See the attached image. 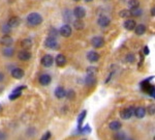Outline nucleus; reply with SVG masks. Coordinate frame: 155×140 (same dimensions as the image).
<instances>
[{
    "mask_svg": "<svg viewBox=\"0 0 155 140\" xmlns=\"http://www.w3.org/2000/svg\"><path fill=\"white\" fill-rule=\"evenodd\" d=\"M27 22L31 26H37V25L42 23V17L37 12H31L27 17Z\"/></svg>",
    "mask_w": 155,
    "mask_h": 140,
    "instance_id": "1",
    "label": "nucleus"
},
{
    "mask_svg": "<svg viewBox=\"0 0 155 140\" xmlns=\"http://www.w3.org/2000/svg\"><path fill=\"white\" fill-rule=\"evenodd\" d=\"M134 107H127V108L123 109L121 112H120V116H121L122 119H127L131 118L134 116Z\"/></svg>",
    "mask_w": 155,
    "mask_h": 140,
    "instance_id": "2",
    "label": "nucleus"
},
{
    "mask_svg": "<svg viewBox=\"0 0 155 140\" xmlns=\"http://www.w3.org/2000/svg\"><path fill=\"white\" fill-rule=\"evenodd\" d=\"M45 46L49 49H57L58 48V43H57V39L55 37L49 36L45 41Z\"/></svg>",
    "mask_w": 155,
    "mask_h": 140,
    "instance_id": "3",
    "label": "nucleus"
},
{
    "mask_svg": "<svg viewBox=\"0 0 155 140\" xmlns=\"http://www.w3.org/2000/svg\"><path fill=\"white\" fill-rule=\"evenodd\" d=\"M54 63V58L51 56L50 54H46L45 56H42L41 58V64L46 67H52Z\"/></svg>",
    "mask_w": 155,
    "mask_h": 140,
    "instance_id": "4",
    "label": "nucleus"
},
{
    "mask_svg": "<svg viewBox=\"0 0 155 140\" xmlns=\"http://www.w3.org/2000/svg\"><path fill=\"white\" fill-rule=\"evenodd\" d=\"M24 88H26V86H19V87H17L15 90H12V92L11 94H9V97H8V99L11 100V101H12V100H16V99H18V97H21V94H22V90H23Z\"/></svg>",
    "mask_w": 155,
    "mask_h": 140,
    "instance_id": "5",
    "label": "nucleus"
},
{
    "mask_svg": "<svg viewBox=\"0 0 155 140\" xmlns=\"http://www.w3.org/2000/svg\"><path fill=\"white\" fill-rule=\"evenodd\" d=\"M38 82L41 84L42 86H47L52 82V78H51V76H50L49 74H42V75L39 76Z\"/></svg>",
    "mask_w": 155,
    "mask_h": 140,
    "instance_id": "6",
    "label": "nucleus"
},
{
    "mask_svg": "<svg viewBox=\"0 0 155 140\" xmlns=\"http://www.w3.org/2000/svg\"><path fill=\"white\" fill-rule=\"evenodd\" d=\"M91 44H92V46L96 49L101 48V47L104 45V39H102L101 36H95L91 39Z\"/></svg>",
    "mask_w": 155,
    "mask_h": 140,
    "instance_id": "7",
    "label": "nucleus"
},
{
    "mask_svg": "<svg viewBox=\"0 0 155 140\" xmlns=\"http://www.w3.org/2000/svg\"><path fill=\"white\" fill-rule=\"evenodd\" d=\"M59 33L61 34L62 36L64 37H68L71 36V27L69 26V25H63V26H61V28H60L59 30Z\"/></svg>",
    "mask_w": 155,
    "mask_h": 140,
    "instance_id": "8",
    "label": "nucleus"
},
{
    "mask_svg": "<svg viewBox=\"0 0 155 140\" xmlns=\"http://www.w3.org/2000/svg\"><path fill=\"white\" fill-rule=\"evenodd\" d=\"M74 16L78 19H83L86 16V11H85L84 7L82 6H78L74 9Z\"/></svg>",
    "mask_w": 155,
    "mask_h": 140,
    "instance_id": "9",
    "label": "nucleus"
},
{
    "mask_svg": "<svg viewBox=\"0 0 155 140\" xmlns=\"http://www.w3.org/2000/svg\"><path fill=\"white\" fill-rule=\"evenodd\" d=\"M12 43H14V39H12V37L7 36V34L3 36L1 39H0V44H1L2 46H4V47H11V45Z\"/></svg>",
    "mask_w": 155,
    "mask_h": 140,
    "instance_id": "10",
    "label": "nucleus"
},
{
    "mask_svg": "<svg viewBox=\"0 0 155 140\" xmlns=\"http://www.w3.org/2000/svg\"><path fill=\"white\" fill-rule=\"evenodd\" d=\"M18 58L20 60H23V61H27L31 58V53L27 50H22L18 53Z\"/></svg>",
    "mask_w": 155,
    "mask_h": 140,
    "instance_id": "11",
    "label": "nucleus"
},
{
    "mask_svg": "<svg viewBox=\"0 0 155 140\" xmlns=\"http://www.w3.org/2000/svg\"><path fill=\"white\" fill-rule=\"evenodd\" d=\"M146 113H147V110L144 107H137V108H134V115L137 117V118H143L146 115Z\"/></svg>",
    "mask_w": 155,
    "mask_h": 140,
    "instance_id": "12",
    "label": "nucleus"
},
{
    "mask_svg": "<svg viewBox=\"0 0 155 140\" xmlns=\"http://www.w3.org/2000/svg\"><path fill=\"white\" fill-rule=\"evenodd\" d=\"M24 71L20 67H15L14 70L12 71V76L14 77L15 79H22L24 77Z\"/></svg>",
    "mask_w": 155,
    "mask_h": 140,
    "instance_id": "13",
    "label": "nucleus"
},
{
    "mask_svg": "<svg viewBox=\"0 0 155 140\" xmlns=\"http://www.w3.org/2000/svg\"><path fill=\"white\" fill-rule=\"evenodd\" d=\"M99 58H101V56H99V54L95 51H90L88 52V54H87V59H88L90 62H96L99 60Z\"/></svg>",
    "mask_w": 155,
    "mask_h": 140,
    "instance_id": "14",
    "label": "nucleus"
},
{
    "mask_svg": "<svg viewBox=\"0 0 155 140\" xmlns=\"http://www.w3.org/2000/svg\"><path fill=\"white\" fill-rule=\"evenodd\" d=\"M55 62L58 67H64L66 64V57L63 54H58L55 58Z\"/></svg>",
    "mask_w": 155,
    "mask_h": 140,
    "instance_id": "15",
    "label": "nucleus"
},
{
    "mask_svg": "<svg viewBox=\"0 0 155 140\" xmlns=\"http://www.w3.org/2000/svg\"><path fill=\"white\" fill-rule=\"evenodd\" d=\"M97 22H98L99 26L107 27V26H109L110 23H111V20H110L109 17H107V16H101V17H99V19Z\"/></svg>",
    "mask_w": 155,
    "mask_h": 140,
    "instance_id": "16",
    "label": "nucleus"
},
{
    "mask_svg": "<svg viewBox=\"0 0 155 140\" xmlns=\"http://www.w3.org/2000/svg\"><path fill=\"white\" fill-rule=\"evenodd\" d=\"M109 128L112 131H119L122 128V124L118 121H113L109 124Z\"/></svg>",
    "mask_w": 155,
    "mask_h": 140,
    "instance_id": "17",
    "label": "nucleus"
},
{
    "mask_svg": "<svg viewBox=\"0 0 155 140\" xmlns=\"http://www.w3.org/2000/svg\"><path fill=\"white\" fill-rule=\"evenodd\" d=\"M66 94V91L63 87L61 86H58L56 89H55V96H56L57 99H63Z\"/></svg>",
    "mask_w": 155,
    "mask_h": 140,
    "instance_id": "18",
    "label": "nucleus"
},
{
    "mask_svg": "<svg viewBox=\"0 0 155 140\" xmlns=\"http://www.w3.org/2000/svg\"><path fill=\"white\" fill-rule=\"evenodd\" d=\"M136 25L137 24L134 20L127 19V20H125V22H124V28H125L126 30H134V27H136Z\"/></svg>",
    "mask_w": 155,
    "mask_h": 140,
    "instance_id": "19",
    "label": "nucleus"
},
{
    "mask_svg": "<svg viewBox=\"0 0 155 140\" xmlns=\"http://www.w3.org/2000/svg\"><path fill=\"white\" fill-rule=\"evenodd\" d=\"M96 83V78L93 75H87L86 78H85V84L87 86H93Z\"/></svg>",
    "mask_w": 155,
    "mask_h": 140,
    "instance_id": "20",
    "label": "nucleus"
},
{
    "mask_svg": "<svg viewBox=\"0 0 155 140\" xmlns=\"http://www.w3.org/2000/svg\"><path fill=\"white\" fill-rule=\"evenodd\" d=\"M145 31H146V26L143 24L136 25V27H134V32H136L137 36H143Z\"/></svg>",
    "mask_w": 155,
    "mask_h": 140,
    "instance_id": "21",
    "label": "nucleus"
},
{
    "mask_svg": "<svg viewBox=\"0 0 155 140\" xmlns=\"http://www.w3.org/2000/svg\"><path fill=\"white\" fill-rule=\"evenodd\" d=\"M86 114H87L86 110L82 111L81 113L79 114V117H78V126H79V130L82 128V125H83V121H84L85 117H86Z\"/></svg>",
    "mask_w": 155,
    "mask_h": 140,
    "instance_id": "22",
    "label": "nucleus"
},
{
    "mask_svg": "<svg viewBox=\"0 0 155 140\" xmlns=\"http://www.w3.org/2000/svg\"><path fill=\"white\" fill-rule=\"evenodd\" d=\"M20 23V21H19V19L17 18V17H12V18H11L8 20V22H7V25H8L9 27H17L19 25Z\"/></svg>",
    "mask_w": 155,
    "mask_h": 140,
    "instance_id": "23",
    "label": "nucleus"
},
{
    "mask_svg": "<svg viewBox=\"0 0 155 140\" xmlns=\"http://www.w3.org/2000/svg\"><path fill=\"white\" fill-rule=\"evenodd\" d=\"M74 28H76L77 30H82V29H84L85 24H84V22L82 21L81 19H78V20H76V21L74 22Z\"/></svg>",
    "mask_w": 155,
    "mask_h": 140,
    "instance_id": "24",
    "label": "nucleus"
},
{
    "mask_svg": "<svg viewBox=\"0 0 155 140\" xmlns=\"http://www.w3.org/2000/svg\"><path fill=\"white\" fill-rule=\"evenodd\" d=\"M2 53H3V55L5 57H12V55H14V53H15V50L12 48H11V47H6V48L3 49Z\"/></svg>",
    "mask_w": 155,
    "mask_h": 140,
    "instance_id": "25",
    "label": "nucleus"
},
{
    "mask_svg": "<svg viewBox=\"0 0 155 140\" xmlns=\"http://www.w3.org/2000/svg\"><path fill=\"white\" fill-rule=\"evenodd\" d=\"M22 47L24 48V50H27V49H29V48H31V46H32V41L30 39H25L22 41Z\"/></svg>",
    "mask_w": 155,
    "mask_h": 140,
    "instance_id": "26",
    "label": "nucleus"
},
{
    "mask_svg": "<svg viewBox=\"0 0 155 140\" xmlns=\"http://www.w3.org/2000/svg\"><path fill=\"white\" fill-rule=\"evenodd\" d=\"M129 12H130V16L131 17H140V16H142V14H143V11H142L140 7H137V9H132Z\"/></svg>",
    "mask_w": 155,
    "mask_h": 140,
    "instance_id": "27",
    "label": "nucleus"
},
{
    "mask_svg": "<svg viewBox=\"0 0 155 140\" xmlns=\"http://www.w3.org/2000/svg\"><path fill=\"white\" fill-rule=\"evenodd\" d=\"M126 135L122 131H117V133L114 135V140H125Z\"/></svg>",
    "mask_w": 155,
    "mask_h": 140,
    "instance_id": "28",
    "label": "nucleus"
},
{
    "mask_svg": "<svg viewBox=\"0 0 155 140\" xmlns=\"http://www.w3.org/2000/svg\"><path fill=\"white\" fill-rule=\"evenodd\" d=\"M128 6L129 9H137V7H140V2L139 0H129L128 1Z\"/></svg>",
    "mask_w": 155,
    "mask_h": 140,
    "instance_id": "29",
    "label": "nucleus"
},
{
    "mask_svg": "<svg viewBox=\"0 0 155 140\" xmlns=\"http://www.w3.org/2000/svg\"><path fill=\"white\" fill-rule=\"evenodd\" d=\"M120 17H121V18H128V17H131L130 12H129L128 9H124V11L120 12Z\"/></svg>",
    "mask_w": 155,
    "mask_h": 140,
    "instance_id": "30",
    "label": "nucleus"
},
{
    "mask_svg": "<svg viewBox=\"0 0 155 140\" xmlns=\"http://www.w3.org/2000/svg\"><path fill=\"white\" fill-rule=\"evenodd\" d=\"M97 73V69L94 67H89L88 69H87V75H95Z\"/></svg>",
    "mask_w": 155,
    "mask_h": 140,
    "instance_id": "31",
    "label": "nucleus"
},
{
    "mask_svg": "<svg viewBox=\"0 0 155 140\" xmlns=\"http://www.w3.org/2000/svg\"><path fill=\"white\" fill-rule=\"evenodd\" d=\"M134 59H136V57H134V54H127L126 55V61L127 62H134Z\"/></svg>",
    "mask_w": 155,
    "mask_h": 140,
    "instance_id": "32",
    "label": "nucleus"
},
{
    "mask_svg": "<svg viewBox=\"0 0 155 140\" xmlns=\"http://www.w3.org/2000/svg\"><path fill=\"white\" fill-rule=\"evenodd\" d=\"M49 34H50V36H51V37H55V39H56V36H58V32H57V30L55 28H51Z\"/></svg>",
    "mask_w": 155,
    "mask_h": 140,
    "instance_id": "33",
    "label": "nucleus"
},
{
    "mask_svg": "<svg viewBox=\"0 0 155 140\" xmlns=\"http://www.w3.org/2000/svg\"><path fill=\"white\" fill-rule=\"evenodd\" d=\"M65 97H68L69 100H71V99L72 100L74 97H76V94H74V90H69V91H67V92H66Z\"/></svg>",
    "mask_w": 155,
    "mask_h": 140,
    "instance_id": "34",
    "label": "nucleus"
},
{
    "mask_svg": "<svg viewBox=\"0 0 155 140\" xmlns=\"http://www.w3.org/2000/svg\"><path fill=\"white\" fill-rule=\"evenodd\" d=\"M9 31H11V27L7 24L3 25V27H2V32H3L4 34H7V33H9Z\"/></svg>",
    "mask_w": 155,
    "mask_h": 140,
    "instance_id": "35",
    "label": "nucleus"
},
{
    "mask_svg": "<svg viewBox=\"0 0 155 140\" xmlns=\"http://www.w3.org/2000/svg\"><path fill=\"white\" fill-rule=\"evenodd\" d=\"M50 138H51V132H46L44 135H42V137L41 138V140H49Z\"/></svg>",
    "mask_w": 155,
    "mask_h": 140,
    "instance_id": "36",
    "label": "nucleus"
},
{
    "mask_svg": "<svg viewBox=\"0 0 155 140\" xmlns=\"http://www.w3.org/2000/svg\"><path fill=\"white\" fill-rule=\"evenodd\" d=\"M80 131H81L82 133H87V132L89 133V132L91 131V129H90V127H89V126H85L84 128H81V129H80Z\"/></svg>",
    "mask_w": 155,
    "mask_h": 140,
    "instance_id": "37",
    "label": "nucleus"
},
{
    "mask_svg": "<svg viewBox=\"0 0 155 140\" xmlns=\"http://www.w3.org/2000/svg\"><path fill=\"white\" fill-rule=\"evenodd\" d=\"M148 112H149L150 115H154V113H155L154 105H151V106H149V108H148Z\"/></svg>",
    "mask_w": 155,
    "mask_h": 140,
    "instance_id": "38",
    "label": "nucleus"
},
{
    "mask_svg": "<svg viewBox=\"0 0 155 140\" xmlns=\"http://www.w3.org/2000/svg\"><path fill=\"white\" fill-rule=\"evenodd\" d=\"M0 140H6V134L2 131H0Z\"/></svg>",
    "mask_w": 155,
    "mask_h": 140,
    "instance_id": "39",
    "label": "nucleus"
},
{
    "mask_svg": "<svg viewBox=\"0 0 155 140\" xmlns=\"http://www.w3.org/2000/svg\"><path fill=\"white\" fill-rule=\"evenodd\" d=\"M143 52H144V54L145 55H148L149 54V48L148 47H144V49H143Z\"/></svg>",
    "mask_w": 155,
    "mask_h": 140,
    "instance_id": "40",
    "label": "nucleus"
},
{
    "mask_svg": "<svg viewBox=\"0 0 155 140\" xmlns=\"http://www.w3.org/2000/svg\"><path fill=\"white\" fill-rule=\"evenodd\" d=\"M3 79H4V75L1 73V72H0V82H2L3 81Z\"/></svg>",
    "mask_w": 155,
    "mask_h": 140,
    "instance_id": "41",
    "label": "nucleus"
},
{
    "mask_svg": "<svg viewBox=\"0 0 155 140\" xmlns=\"http://www.w3.org/2000/svg\"><path fill=\"white\" fill-rule=\"evenodd\" d=\"M154 7H153V9H151V15H152V16H153L154 17V15H155V11H154Z\"/></svg>",
    "mask_w": 155,
    "mask_h": 140,
    "instance_id": "42",
    "label": "nucleus"
},
{
    "mask_svg": "<svg viewBox=\"0 0 155 140\" xmlns=\"http://www.w3.org/2000/svg\"><path fill=\"white\" fill-rule=\"evenodd\" d=\"M125 140H134V139H132V138H126Z\"/></svg>",
    "mask_w": 155,
    "mask_h": 140,
    "instance_id": "43",
    "label": "nucleus"
},
{
    "mask_svg": "<svg viewBox=\"0 0 155 140\" xmlns=\"http://www.w3.org/2000/svg\"><path fill=\"white\" fill-rule=\"evenodd\" d=\"M85 1H86V2H91L92 0H85Z\"/></svg>",
    "mask_w": 155,
    "mask_h": 140,
    "instance_id": "44",
    "label": "nucleus"
},
{
    "mask_svg": "<svg viewBox=\"0 0 155 140\" xmlns=\"http://www.w3.org/2000/svg\"><path fill=\"white\" fill-rule=\"evenodd\" d=\"M74 1H80V0H74Z\"/></svg>",
    "mask_w": 155,
    "mask_h": 140,
    "instance_id": "45",
    "label": "nucleus"
},
{
    "mask_svg": "<svg viewBox=\"0 0 155 140\" xmlns=\"http://www.w3.org/2000/svg\"><path fill=\"white\" fill-rule=\"evenodd\" d=\"M82 140H86V139H82Z\"/></svg>",
    "mask_w": 155,
    "mask_h": 140,
    "instance_id": "46",
    "label": "nucleus"
}]
</instances>
